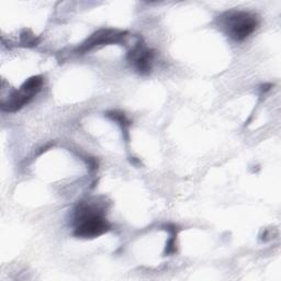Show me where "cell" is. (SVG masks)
<instances>
[{
  "label": "cell",
  "mask_w": 281,
  "mask_h": 281,
  "mask_svg": "<svg viewBox=\"0 0 281 281\" xmlns=\"http://www.w3.org/2000/svg\"><path fill=\"white\" fill-rule=\"evenodd\" d=\"M110 223L98 206L82 202L75 211L74 235L80 239H95L110 230Z\"/></svg>",
  "instance_id": "obj_1"
},
{
  "label": "cell",
  "mask_w": 281,
  "mask_h": 281,
  "mask_svg": "<svg viewBox=\"0 0 281 281\" xmlns=\"http://www.w3.org/2000/svg\"><path fill=\"white\" fill-rule=\"evenodd\" d=\"M224 28L235 41H243L253 33L258 26L256 16L244 11L226 12L222 17Z\"/></svg>",
  "instance_id": "obj_2"
},
{
  "label": "cell",
  "mask_w": 281,
  "mask_h": 281,
  "mask_svg": "<svg viewBox=\"0 0 281 281\" xmlns=\"http://www.w3.org/2000/svg\"><path fill=\"white\" fill-rule=\"evenodd\" d=\"M126 32L118 31V30H110V29H102L88 39L86 42L81 44L80 47H78V52L86 53L88 51L92 50L93 47L99 45H108V44H115V43H121L124 38Z\"/></svg>",
  "instance_id": "obj_3"
},
{
  "label": "cell",
  "mask_w": 281,
  "mask_h": 281,
  "mask_svg": "<svg viewBox=\"0 0 281 281\" xmlns=\"http://www.w3.org/2000/svg\"><path fill=\"white\" fill-rule=\"evenodd\" d=\"M153 58H154V51L147 50L142 45L141 42H137L136 45L127 54V60L141 74L151 72Z\"/></svg>",
  "instance_id": "obj_4"
},
{
  "label": "cell",
  "mask_w": 281,
  "mask_h": 281,
  "mask_svg": "<svg viewBox=\"0 0 281 281\" xmlns=\"http://www.w3.org/2000/svg\"><path fill=\"white\" fill-rule=\"evenodd\" d=\"M43 85V77L42 76H33L23 83L21 90L26 91L29 95L34 97L37 93L41 90Z\"/></svg>",
  "instance_id": "obj_5"
},
{
  "label": "cell",
  "mask_w": 281,
  "mask_h": 281,
  "mask_svg": "<svg viewBox=\"0 0 281 281\" xmlns=\"http://www.w3.org/2000/svg\"><path fill=\"white\" fill-rule=\"evenodd\" d=\"M167 230L170 232V239L167 241L166 248H165V255H171L176 253V238H177V232L174 225H168Z\"/></svg>",
  "instance_id": "obj_6"
},
{
  "label": "cell",
  "mask_w": 281,
  "mask_h": 281,
  "mask_svg": "<svg viewBox=\"0 0 281 281\" xmlns=\"http://www.w3.org/2000/svg\"><path fill=\"white\" fill-rule=\"evenodd\" d=\"M107 117H109L110 119H112L113 121H116V122L119 123V124L122 126V129L124 130V132H126V127L131 124L130 121L127 120L126 117L124 116V113L119 112V111H109V112H107Z\"/></svg>",
  "instance_id": "obj_7"
},
{
  "label": "cell",
  "mask_w": 281,
  "mask_h": 281,
  "mask_svg": "<svg viewBox=\"0 0 281 281\" xmlns=\"http://www.w3.org/2000/svg\"><path fill=\"white\" fill-rule=\"evenodd\" d=\"M87 162H88V164H89V166L91 167L92 170H95V169L98 168V162H97V161L95 159H91V157H90V159L87 160Z\"/></svg>",
  "instance_id": "obj_8"
},
{
  "label": "cell",
  "mask_w": 281,
  "mask_h": 281,
  "mask_svg": "<svg viewBox=\"0 0 281 281\" xmlns=\"http://www.w3.org/2000/svg\"><path fill=\"white\" fill-rule=\"evenodd\" d=\"M270 87H271L270 83H268V85H264V86H261V90H263L264 92H266V91H268L270 89Z\"/></svg>",
  "instance_id": "obj_9"
}]
</instances>
